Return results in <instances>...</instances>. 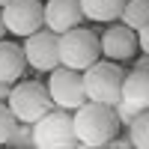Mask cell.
I'll use <instances>...</instances> for the list:
<instances>
[{"instance_id":"e0dca14e","label":"cell","mask_w":149,"mask_h":149,"mask_svg":"<svg viewBox=\"0 0 149 149\" xmlns=\"http://www.w3.org/2000/svg\"><path fill=\"white\" fill-rule=\"evenodd\" d=\"M15 128H18L15 113L9 110V104H0V146H6V143H9V137L15 134Z\"/></svg>"},{"instance_id":"7a4b0ae2","label":"cell","mask_w":149,"mask_h":149,"mask_svg":"<svg viewBox=\"0 0 149 149\" xmlns=\"http://www.w3.org/2000/svg\"><path fill=\"white\" fill-rule=\"evenodd\" d=\"M122 86H125V72L119 63H110V60H98L93 69L84 72V90L86 98L95 104H107L116 107L122 102Z\"/></svg>"},{"instance_id":"5b68a950","label":"cell","mask_w":149,"mask_h":149,"mask_svg":"<svg viewBox=\"0 0 149 149\" xmlns=\"http://www.w3.org/2000/svg\"><path fill=\"white\" fill-rule=\"evenodd\" d=\"M33 137L39 149H78V134H74V119L69 110H51L33 125Z\"/></svg>"},{"instance_id":"cb8c5ba5","label":"cell","mask_w":149,"mask_h":149,"mask_svg":"<svg viewBox=\"0 0 149 149\" xmlns=\"http://www.w3.org/2000/svg\"><path fill=\"white\" fill-rule=\"evenodd\" d=\"M6 3H9V0H0V9H3V6H6Z\"/></svg>"},{"instance_id":"44dd1931","label":"cell","mask_w":149,"mask_h":149,"mask_svg":"<svg viewBox=\"0 0 149 149\" xmlns=\"http://www.w3.org/2000/svg\"><path fill=\"white\" fill-rule=\"evenodd\" d=\"M131 69H143V72H149V57H146V54H140L137 60H134V66H131Z\"/></svg>"},{"instance_id":"4fadbf2b","label":"cell","mask_w":149,"mask_h":149,"mask_svg":"<svg viewBox=\"0 0 149 149\" xmlns=\"http://www.w3.org/2000/svg\"><path fill=\"white\" fill-rule=\"evenodd\" d=\"M84 18L93 24H113L116 18H122L125 0H81Z\"/></svg>"},{"instance_id":"30bf717a","label":"cell","mask_w":149,"mask_h":149,"mask_svg":"<svg viewBox=\"0 0 149 149\" xmlns=\"http://www.w3.org/2000/svg\"><path fill=\"white\" fill-rule=\"evenodd\" d=\"M74 27H84L81 0H45V30L63 36Z\"/></svg>"},{"instance_id":"8fae6325","label":"cell","mask_w":149,"mask_h":149,"mask_svg":"<svg viewBox=\"0 0 149 149\" xmlns=\"http://www.w3.org/2000/svg\"><path fill=\"white\" fill-rule=\"evenodd\" d=\"M24 69H27V57H24V48L3 39L0 42V81L15 86L24 81Z\"/></svg>"},{"instance_id":"ba28073f","label":"cell","mask_w":149,"mask_h":149,"mask_svg":"<svg viewBox=\"0 0 149 149\" xmlns=\"http://www.w3.org/2000/svg\"><path fill=\"white\" fill-rule=\"evenodd\" d=\"M24 57H27V66L36 72H48L51 74L54 69H60V36L51 30H39L27 36L21 42Z\"/></svg>"},{"instance_id":"5bb4252c","label":"cell","mask_w":149,"mask_h":149,"mask_svg":"<svg viewBox=\"0 0 149 149\" xmlns=\"http://www.w3.org/2000/svg\"><path fill=\"white\" fill-rule=\"evenodd\" d=\"M119 21L131 30H143L149 24V0H125V9H122Z\"/></svg>"},{"instance_id":"d6986e66","label":"cell","mask_w":149,"mask_h":149,"mask_svg":"<svg viewBox=\"0 0 149 149\" xmlns=\"http://www.w3.org/2000/svg\"><path fill=\"white\" fill-rule=\"evenodd\" d=\"M9 95H12V86L0 81V104H6V102H9Z\"/></svg>"},{"instance_id":"ac0fdd59","label":"cell","mask_w":149,"mask_h":149,"mask_svg":"<svg viewBox=\"0 0 149 149\" xmlns=\"http://www.w3.org/2000/svg\"><path fill=\"white\" fill-rule=\"evenodd\" d=\"M137 42H140V54L149 57V24H146L143 30H137Z\"/></svg>"},{"instance_id":"603a6c76","label":"cell","mask_w":149,"mask_h":149,"mask_svg":"<svg viewBox=\"0 0 149 149\" xmlns=\"http://www.w3.org/2000/svg\"><path fill=\"white\" fill-rule=\"evenodd\" d=\"M78 149H113V143L110 146H78Z\"/></svg>"},{"instance_id":"3957f363","label":"cell","mask_w":149,"mask_h":149,"mask_svg":"<svg viewBox=\"0 0 149 149\" xmlns=\"http://www.w3.org/2000/svg\"><path fill=\"white\" fill-rule=\"evenodd\" d=\"M9 110L15 113V119L21 125H36L42 116H48L54 110V98L48 93V84L39 81H21L12 86V95H9Z\"/></svg>"},{"instance_id":"277c9868","label":"cell","mask_w":149,"mask_h":149,"mask_svg":"<svg viewBox=\"0 0 149 149\" xmlns=\"http://www.w3.org/2000/svg\"><path fill=\"white\" fill-rule=\"evenodd\" d=\"M102 60V36L86 27H74L60 36V66L86 72Z\"/></svg>"},{"instance_id":"9a60e30c","label":"cell","mask_w":149,"mask_h":149,"mask_svg":"<svg viewBox=\"0 0 149 149\" xmlns=\"http://www.w3.org/2000/svg\"><path fill=\"white\" fill-rule=\"evenodd\" d=\"M125 137L137 146V149H149V110L140 113V116L125 128Z\"/></svg>"},{"instance_id":"6da1fadb","label":"cell","mask_w":149,"mask_h":149,"mask_svg":"<svg viewBox=\"0 0 149 149\" xmlns=\"http://www.w3.org/2000/svg\"><path fill=\"white\" fill-rule=\"evenodd\" d=\"M72 119H74V134H78L81 146H110L122 128L116 110L95 102H86L84 107H78Z\"/></svg>"},{"instance_id":"7c38bea8","label":"cell","mask_w":149,"mask_h":149,"mask_svg":"<svg viewBox=\"0 0 149 149\" xmlns=\"http://www.w3.org/2000/svg\"><path fill=\"white\" fill-rule=\"evenodd\" d=\"M122 102H125L137 116L149 110V72H143V69H131V72L125 74Z\"/></svg>"},{"instance_id":"52a82bcc","label":"cell","mask_w":149,"mask_h":149,"mask_svg":"<svg viewBox=\"0 0 149 149\" xmlns=\"http://www.w3.org/2000/svg\"><path fill=\"white\" fill-rule=\"evenodd\" d=\"M6 30L18 39L45 30V0H9L3 6Z\"/></svg>"},{"instance_id":"ffe728a7","label":"cell","mask_w":149,"mask_h":149,"mask_svg":"<svg viewBox=\"0 0 149 149\" xmlns=\"http://www.w3.org/2000/svg\"><path fill=\"white\" fill-rule=\"evenodd\" d=\"M113 149H137V146H134L128 137H116V140H113Z\"/></svg>"},{"instance_id":"7402d4cb","label":"cell","mask_w":149,"mask_h":149,"mask_svg":"<svg viewBox=\"0 0 149 149\" xmlns=\"http://www.w3.org/2000/svg\"><path fill=\"white\" fill-rule=\"evenodd\" d=\"M6 33H9V30H6V21H3V9H0V42L6 39Z\"/></svg>"},{"instance_id":"8992f818","label":"cell","mask_w":149,"mask_h":149,"mask_svg":"<svg viewBox=\"0 0 149 149\" xmlns=\"http://www.w3.org/2000/svg\"><path fill=\"white\" fill-rule=\"evenodd\" d=\"M48 93L54 98V107L69 110V113H74L78 107H84L90 102L86 90H84V72H74V69H66V66H60L48 74Z\"/></svg>"},{"instance_id":"2e32d148","label":"cell","mask_w":149,"mask_h":149,"mask_svg":"<svg viewBox=\"0 0 149 149\" xmlns=\"http://www.w3.org/2000/svg\"><path fill=\"white\" fill-rule=\"evenodd\" d=\"M6 149H39V146H36V137H33V125H21V122H18V128L9 137Z\"/></svg>"},{"instance_id":"9c48e42d","label":"cell","mask_w":149,"mask_h":149,"mask_svg":"<svg viewBox=\"0 0 149 149\" xmlns=\"http://www.w3.org/2000/svg\"><path fill=\"white\" fill-rule=\"evenodd\" d=\"M140 51V42H137V30L125 27V24H110V27L102 33V60H110V63H128L134 60Z\"/></svg>"}]
</instances>
